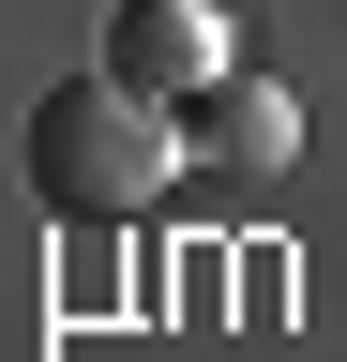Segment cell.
<instances>
[{
	"label": "cell",
	"mask_w": 347,
	"mask_h": 362,
	"mask_svg": "<svg viewBox=\"0 0 347 362\" xmlns=\"http://www.w3.org/2000/svg\"><path fill=\"white\" fill-rule=\"evenodd\" d=\"M196 166V136H182V106H151L136 76H61L46 106H30V197L46 211H76V226H136L166 181Z\"/></svg>",
	"instance_id": "obj_1"
},
{
	"label": "cell",
	"mask_w": 347,
	"mask_h": 362,
	"mask_svg": "<svg viewBox=\"0 0 347 362\" xmlns=\"http://www.w3.org/2000/svg\"><path fill=\"white\" fill-rule=\"evenodd\" d=\"M182 136H196V166H227V181H272V166H302V106H287L257 61H227V76H211L196 106H182Z\"/></svg>",
	"instance_id": "obj_3"
},
{
	"label": "cell",
	"mask_w": 347,
	"mask_h": 362,
	"mask_svg": "<svg viewBox=\"0 0 347 362\" xmlns=\"http://www.w3.org/2000/svg\"><path fill=\"white\" fill-rule=\"evenodd\" d=\"M227 61H242L227 0H121V16H106V76H136L151 106H196Z\"/></svg>",
	"instance_id": "obj_2"
}]
</instances>
